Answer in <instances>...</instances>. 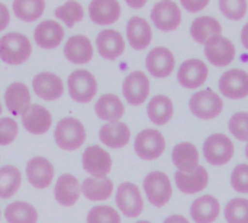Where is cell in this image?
<instances>
[{
    "instance_id": "obj_1",
    "label": "cell",
    "mask_w": 248,
    "mask_h": 223,
    "mask_svg": "<svg viewBox=\"0 0 248 223\" xmlns=\"http://www.w3.org/2000/svg\"><path fill=\"white\" fill-rule=\"evenodd\" d=\"M32 55V45L26 35L10 32L0 38V59L10 65H20Z\"/></svg>"
},
{
    "instance_id": "obj_2",
    "label": "cell",
    "mask_w": 248,
    "mask_h": 223,
    "mask_svg": "<svg viewBox=\"0 0 248 223\" xmlns=\"http://www.w3.org/2000/svg\"><path fill=\"white\" fill-rule=\"evenodd\" d=\"M54 139L62 151H76L86 141V129L76 118H64L57 123Z\"/></svg>"
},
{
    "instance_id": "obj_3",
    "label": "cell",
    "mask_w": 248,
    "mask_h": 223,
    "mask_svg": "<svg viewBox=\"0 0 248 223\" xmlns=\"http://www.w3.org/2000/svg\"><path fill=\"white\" fill-rule=\"evenodd\" d=\"M189 109L193 116L202 120H212L218 118L224 110L222 97L211 89H205L192 94L189 100Z\"/></svg>"
},
{
    "instance_id": "obj_4",
    "label": "cell",
    "mask_w": 248,
    "mask_h": 223,
    "mask_svg": "<svg viewBox=\"0 0 248 223\" xmlns=\"http://www.w3.org/2000/svg\"><path fill=\"white\" fill-rule=\"evenodd\" d=\"M142 186L148 202L158 209L164 208L173 196L170 178L163 171H151L150 174H147Z\"/></svg>"
},
{
    "instance_id": "obj_5",
    "label": "cell",
    "mask_w": 248,
    "mask_h": 223,
    "mask_svg": "<svg viewBox=\"0 0 248 223\" xmlns=\"http://www.w3.org/2000/svg\"><path fill=\"white\" fill-rule=\"evenodd\" d=\"M234 144L225 134H214L203 144V157L214 167L227 165L234 157Z\"/></svg>"
},
{
    "instance_id": "obj_6",
    "label": "cell",
    "mask_w": 248,
    "mask_h": 223,
    "mask_svg": "<svg viewBox=\"0 0 248 223\" xmlns=\"http://www.w3.org/2000/svg\"><path fill=\"white\" fill-rule=\"evenodd\" d=\"M68 94L77 103H90L97 93V81L87 70H76L67 80Z\"/></svg>"
},
{
    "instance_id": "obj_7",
    "label": "cell",
    "mask_w": 248,
    "mask_h": 223,
    "mask_svg": "<svg viewBox=\"0 0 248 223\" xmlns=\"http://www.w3.org/2000/svg\"><path fill=\"white\" fill-rule=\"evenodd\" d=\"M134 149L141 160L154 161L166 151L164 135L157 129H144L137 135L134 141Z\"/></svg>"
},
{
    "instance_id": "obj_8",
    "label": "cell",
    "mask_w": 248,
    "mask_h": 223,
    "mask_svg": "<svg viewBox=\"0 0 248 223\" xmlns=\"http://www.w3.org/2000/svg\"><path fill=\"white\" fill-rule=\"evenodd\" d=\"M150 16L154 26L163 32H173L179 29L182 23V10L173 0L157 1L151 9Z\"/></svg>"
},
{
    "instance_id": "obj_9",
    "label": "cell",
    "mask_w": 248,
    "mask_h": 223,
    "mask_svg": "<svg viewBox=\"0 0 248 223\" xmlns=\"http://www.w3.org/2000/svg\"><path fill=\"white\" fill-rule=\"evenodd\" d=\"M115 202L121 213L126 218H138L144 212V197L134 183H122L116 190Z\"/></svg>"
},
{
    "instance_id": "obj_10",
    "label": "cell",
    "mask_w": 248,
    "mask_h": 223,
    "mask_svg": "<svg viewBox=\"0 0 248 223\" xmlns=\"http://www.w3.org/2000/svg\"><path fill=\"white\" fill-rule=\"evenodd\" d=\"M81 164L86 173L93 178H106L112 170V157L99 145H90L86 148L81 157Z\"/></svg>"
},
{
    "instance_id": "obj_11",
    "label": "cell",
    "mask_w": 248,
    "mask_h": 223,
    "mask_svg": "<svg viewBox=\"0 0 248 223\" xmlns=\"http://www.w3.org/2000/svg\"><path fill=\"white\" fill-rule=\"evenodd\" d=\"M125 100L132 106H141L150 96V80L144 71L135 70L129 73L122 84Z\"/></svg>"
},
{
    "instance_id": "obj_12",
    "label": "cell",
    "mask_w": 248,
    "mask_h": 223,
    "mask_svg": "<svg viewBox=\"0 0 248 223\" xmlns=\"http://www.w3.org/2000/svg\"><path fill=\"white\" fill-rule=\"evenodd\" d=\"M219 91L231 100H241L248 97V73L243 68H232L225 71L219 78Z\"/></svg>"
},
{
    "instance_id": "obj_13",
    "label": "cell",
    "mask_w": 248,
    "mask_h": 223,
    "mask_svg": "<svg viewBox=\"0 0 248 223\" xmlns=\"http://www.w3.org/2000/svg\"><path fill=\"white\" fill-rule=\"evenodd\" d=\"M208 75V65L199 58H190L179 67L177 81L185 89H199L206 83Z\"/></svg>"
},
{
    "instance_id": "obj_14",
    "label": "cell",
    "mask_w": 248,
    "mask_h": 223,
    "mask_svg": "<svg viewBox=\"0 0 248 223\" xmlns=\"http://www.w3.org/2000/svg\"><path fill=\"white\" fill-rule=\"evenodd\" d=\"M237 55L235 45L225 36H215L205 44V57L215 67L230 65Z\"/></svg>"
},
{
    "instance_id": "obj_15",
    "label": "cell",
    "mask_w": 248,
    "mask_h": 223,
    "mask_svg": "<svg viewBox=\"0 0 248 223\" xmlns=\"http://www.w3.org/2000/svg\"><path fill=\"white\" fill-rule=\"evenodd\" d=\"M145 67L153 77L166 78L171 75L176 67V59L173 52L167 46H155L147 54Z\"/></svg>"
},
{
    "instance_id": "obj_16",
    "label": "cell",
    "mask_w": 248,
    "mask_h": 223,
    "mask_svg": "<svg viewBox=\"0 0 248 223\" xmlns=\"http://www.w3.org/2000/svg\"><path fill=\"white\" fill-rule=\"evenodd\" d=\"M32 87H33V93L46 102H54L60 99L64 93L62 80L57 74L49 71L38 73L32 80Z\"/></svg>"
},
{
    "instance_id": "obj_17",
    "label": "cell",
    "mask_w": 248,
    "mask_h": 223,
    "mask_svg": "<svg viewBox=\"0 0 248 223\" xmlns=\"http://www.w3.org/2000/svg\"><path fill=\"white\" fill-rule=\"evenodd\" d=\"M26 177L35 189H46L54 180V165L44 157H33L26 164Z\"/></svg>"
},
{
    "instance_id": "obj_18",
    "label": "cell",
    "mask_w": 248,
    "mask_h": 223,
    "mask_svg": "<svg viewBox=\"0 0 248 223\" xmlns=\"http://www.w3.org/2000/svg\"><path fill=\"white\" fill-rule=\"evenodd\" d=\"M96 46L102 58L115 61L125 52V39L118 30L105 29L97 33Z\"/></svg>"
},
{
    "instance_id": "obj_19",
    "label": "cell",
    "mask_w": 248,
    "mask_h": 223,
    "mask_svg": "<svg viewBox=\"0 0 248 223\" xmlns=\"http://www.w3.org/2000/svg\"><path fill=\"white\" fill-rule=\"evenodd\" d=\"M4 102L7 110L13 116H23L31 109V93L26 84L20 81L12 83L4 93Z\"/></svg>"
},
{
    "instance_id": "obj_20",
    "label": "cell",
    "mask_w": 248,
    "mask_h": 223,
    "mask_svg": "<svg viewBox=\"0 0 248 223\" xmlns=\"http://www.w3.org/2000/svg\"><path fill=\"white\" fill-rule=\"evenodd\" d=\"M174 181L183 194H196L203 192L209 184V173L205 167L199 165L192 173H180L177 171L174 174Z\"/></svg>"
},
{
    "instance_id": "obj_21",
    "label": "cell",
    "mask_w": 248,
    "mask_h": 223,
    "mask_svg": "<svg viewBox=\"0 0 248 223\" xmlns=\"http://www.w3.org/2000/svg\"><path fill=\"white\" fill-rule=\"evenodd\" d=\"M122 7L118 0H93L89 4V16L93 23L106 26L113 25L121 17Z\"/></svg>"
},
{
    "instance_id": "obj_22",
    "label": "cell",
    "mask_w": 248,
    "mask_h": 223,
    "mask_svg": "<svg viewBox=\"0 0 248 223\" xmlns=\"http://www.w3.org/2000/svg\"><path fill=\"white\" fill-rule=\"evenodd\" d=\"M126 38L134 49L142 51L153 41V29L144 17L132 16L126 23Z\"/></svg>"
},
{
    "instance_id": "obj_23",
    "label": "cell",
    "mask_w": 248,
    "mask_h": 223,
    "mask_svg": "<svg viewBox=\"0 0 248 223\" xmlns=\"http://www.w3.org/2000/svg\"><path fill=\"white\" fill-rule=\"evenodd\" d=\"M93 45L86 35H74L64 45V55L73 64H87L93 58Z\"/></svg>"
},
{
    "instance_id": "obj_24",
    "label": "cell",
    "mask_w": 248,
    "mask_h": 223,
    "mask_svg": "<svg viewBox=\"0 0 248 223\" xmlns=\"http://www.w3.org/2000/svg\"><path fill=\"white\" fill-rule=\"evenodd\" d=\"M33 39L38 46L44 49H54L57 48L64 39V29L55 20H44L38 23L33 30Z\"/></svg>"
},
{
    "instance_id": "obj_25",
    "label": "cell",
    "mask_w": 248,
    "mask_h": 223,
    "mask_svg": "<svg viewBox=\"0 0 248 223\" xmlns=\"http://www.w3.org/2000/svg\"><path fill=\"white\" fill-rule=\"evenodd\" d=\"M22 125L29 134L44 135L52 125L51 112L41 104H32L31 109L22 116Z\"/></svg>"
},
{
    "instance_id": "obj_26",
    "label": "cell",
    "mask_w": 248,
    "mask_h": 223,
    "mask_svg": "<svg viewBox=\"0 0 248 223\" xmlns=\"http://www.w3.org/2000/svg\"><path fill=\"white\" fill-rule=\"evenodd\" d=\"M221 205L212 194H203L195 199L190 206V218L195 223H212L219 216Z\"/></svg>"
},
{
    "instance_id": "obj_27",
    "label": "cell",
    "mask_w": 248,
    "mask_h": 223,
    "mask_svg": "<svg viewBox=\"0 0 248 223\" xmlns=\"http://www.w3.org/2000/svg\"><path fill=\"white\" fill-rule=\"evenodd\" d=\"M81 186L78 180L71 174H62L58 177L57 184L54 187V196L58 205L64 208L74 206L80 199Z\"/></svg>"
},
{
    "instance_id": "obj_28",
    "label": "cell",
    "mask_w": 248,
    "mask_h": 223,
    "mask_svg": "<svg viewBox=\"0 0 248 223\" xmlns=\"http://www.w3.org/2000/svg\"><path fill=\"white\" fill-rule=\"evenodd\" d=\"M99 139L103 145L112 149H121L129 144L131 129L124 122L106 123L99 131Z\"/></svg>"
},
{
    "instance_id": "obj_29",
    "label": "cell",
    "mask_w": 248,
    "mask_h": 223,
    "mask_svg": "<svg viewBox=\"0 0 248 223\" xmlns=\"http://www.w3.org/2000/svg\"><path fill=\"white\" fill-rule=\"evenodd\" d=\"M96 116L108 123L112 122H121V118L125 113V104L122 100L112 93H106L100 96L94 104Z\"/></svg>"
},
{
    "instance_id": "obj_30",
    "label": "cell",
    "mask_w": 248,
    "mask_h": 223,
    "mask_svg": "<svg viewBox=\"0 0 248 223\" xmlns=\"http://www.w3.org/2000/svg\"><path fill=\"white\" fill-rule=\"evenodd\" d=\"M171 161L177 171L192 173L199 167V151L192 142H180L173 148Z\"/></svg>"
},
{
    "instance_id": "obj_31",
    "label": "cell",
    "mask_w": 248,
    "mask_h": 223,
    "mask_svg": "<svg viewBox=\"0 0 248 223\" xmlns=\"http://www.w3.org/2000/svg\"><path fill=\"white\" fill-rule=\"evenodd\" d=\"M222 33V25L221 22L214 16H201L196 17L190 25V35L195 42L198 44H206L215 36H221Z\"/></svg>"
},
{
    "instance_id": "obj_32",
    "label": "cell",
    "mask_w": 248,
    "mask_h": 223,
    "mask_svg": "<svg viewBox=\"0 0 248 223\" xmlns=\"http://www.w3.org/2000/svg\"><path fill=\"white\" fill-rule=\"evenodd\" d=\"M173 113H174L173 100L164 94L154 96L147 106V115H148L150 120L157 126L167 125L171 120Z\"/></svg>"
},
{
    "instance_id": "obj_33",
    "label": "cell",
    "mask_w": 248,
    "mask_h": 223,
    "mask_svg": "<svg viewBox=\"0 0 248 223\" xmlns=\"http://www.w3.org/2000/svg\"><path fill=\"white\" fill-rule=\"evenodd\" d=\"M81 193L87 200L105 202L113 193V181L110 178H93L89 177L81 184Z\"/></svg>"
},
{
    "instance_id": "obj_34",
    "label": "cell",
    "mask_w": 248,
    "mask_h": 223,
    "mask_svg": "<svg viewBox=\"0 0 248 223\" xmlns=\"http://www.w3.org/2000/svg\"><path fill=\"white\" fill-rule=\"evenodd\" d=\"M22 186V174L15 165H4L0 168V199L13 197Z\"/></svg>"
},
{
    "instance_id": "obj_35",
    "label": "cell",
    "mask_w": 248,
    "mask_h": 223,
    "mask_svg": "<svg viewBox=\"0 0 248 223\" xmlns=\"http://www.w3.org/2000/svg\"><path fill=\"white\" fill-rule=\"evenodd\" d=\"M4 218L7 223H36L38 212L26 202H13L4 209Z\"/></svg>"
},
{
    "instance_id": "obj_36",
    "label": "cell",
    "mask_w": 248,
    "mask_h": 223,
    "mask_svg": "<svg viewBox=\"0 0 248 223\" xmlns=\"http://www.w3.org/2000/svg\"><path fill=\"white\" fill-rule=\"evenodd\" d=\"M12 9L17 19L23 22L38 20L45 10V0H15Z\"/></svg>"
},
{
    "instance_id": "obj_37",
    "label": "cell",
    "mask_w": 248,
    "mask_h": 223,
    "mask_svg": "<svg viewBox=\"0 0 248 223\" xmlns=\"http://www.w3.org/2000/svg\"><path fill=\"white\" fill-rule=\"evenodd\" d=\"M54 15L57 19L62 20L65 26L73 28L76 23L83 20L84 9L78 1H65L54 10Z\"/></svg>"
},
{
    "instance_id": "obj_38",
    "label": "cell",
    "mask_w": 248,
    "mask_h": 223,
    "mask_svg": "<svg viewBox=\"0 0 248 223\" xmlns=\"http://www.w3.org/2000/svg\"><path fill=\"white\" fill-rule=\"evenodd\" d=\"M225 221L228 223H248V199L235 197L225 205Z\"/></svg>"
},
{
    "instance_id": "obj_39",
    "label": "cell",
    "mask_w": 248,
    "mask_h": 223,
    "mask_svg": "<svg viewBox=\"0 0 248 223\" xmlns=\"http://www.w3.org/2000/svg\"><path fill=\"white\" fill-rule=\"evenodd\" d=\"M87 223H121V215L110 206H94L87 213Z\"/></svg>"
},
{
    "instance_id": "obj_40",
    "label": "cell",
    "mask_w": 248,
    "mask_h": 223,
    "mask_svg": "<svg viewBox=\"0 0 248 223\" xmlns=\"http://www.w3.org/2000/svg\"><path fill=\"white\" fill-rule=\"evenodd\" d=\"M247 0H219L221 13L230 20H241L247 15Z\"/></svg>"
},
{
    "instance_id": "obj_41",
    "label": "cell",
    "mask_w": 248,
    "mask_h": 223,
    "mask_svg": "<svg viewBox=\"0 0 248 223\" xmlns=\"http://www.w3.org/2000/svg\"><path fill=\"white\" fill-rule=\"evenodd\" d=\"M228 129L241 142H248V112H237L228 122Z\"/></svg>"
},
{
    "instance_id": "obj_42",
    "label": "cell",
    "mask_w": 248,
    "mask_h": 223,
    "mask_svg": "<svg viewBox=\"0 0 248 223\" xmlns=\"http://www.w3.org/2000/svg\"><path fill=\"white\" fill-rule=\"evenodd\" d=\"M19 132V125L12 118H0V145H10Z\"/></svg>"
},
{
    "instance_id": "obj_43",
    "label": "cell",
    "mask_w": 248,
    "mask_h": 223,
    "mask_svg": "<svg viewBox=\"0 0 248 223\" xmlns=\"http://www.w3.org/2000/svg\"><path fill=\"white\" fill-rule=\"evenodd\" d=\"M231 186L237 193L248 194V164H238L232 170Z\"/></svg>"
},
{
    "instance_id": "obj_44",
    "label": "cell",
    "mask_w": 248,
    "mask_h": 223,
    "mask_svg": "<svg viewBox=\"0 0 248 223\" xmlns=\"http://www.w3.org/2000/svg\"><path fill=\"white\" fill-rule=\"evenodd\" d=\"M209 4L208 0H180V6L185 7L189 13H198Z\"/></svg>"
},
{
    "instance_id": "obj_45",
    "label": "cell",
    "mask_w": 248,
    "mask_h": 223,
    "mask_svg": "<svg viewBox=\"0 0 248 223\" xmlns=\"http://www.w3.org/2000/svg\"><path fill=\"white\" fill-rule=\"evenodd\" d=\"M10 23V12L4 3H0V32L4 30Z\"/></svg>"
},
{
    "instance_id": "obj_46",
    "label": "cell",
    "mask_w": 248,
    "mask_h": 223,
    "mask_svg": "<svg viewBox=\"0 0 248 223\" xmlns=\"http://www.w3.org/2000/svg\"><path fill=\"white\" fill-rule=\"evenodd\" d=\"M163 223H190V221L187 218L182 216V215H171Z\"/></svg>"
},
{
    "instance_id": "obj_47",
    "label": "cell",
    "mask_w": 248,
    "mask_h": 223,
    "mask_svg": "<svg viewBox=\"0 0 248 223\" xmlns=\"http://www.w3.org/2000/svg\"><path fill=\"white\" fill-rule=\"evenodd\" d=\"M241 44L246 49H248V23H246L241 29Z\"/></svg>"
},
{
    "instance_id": "obj_48",
    "label": "cell",
    "mask_w": 248,
    "mask_h": 223,
    "mask_svg": "<svg viewBox=\"0 0 248 223\" xmlns=\"http://www.w3.org/2000/svg\"><path fill=\"white\" fill-rule=\"evenodd\" d=\"M126 4L129 7H134V9H141L147 4V0H140V1H134V0H128Z\"/></svg>"
},
{
    "instance_id": "obj_49",
    "label": "cell",
    "mask_w": 248,
    "mask_h": 223,
    "mask_svg": "<svg viewBox=\"0 0 248 223\" xmlns=\"http://www.w3.org/2000/svg\"><path fill=\"white\" fill-rule=\"evenodd\" d=\"M244 151H246V157L248 158V142H247V145H246V149H244Z\"/></svg>"
},
{
    "instance_id": "obj_50",
    "label": "cell",
    "mask_w": 248,
    "mask_h": 223,
    "mask_svg": "<svg viewBox=\"0 0 248 223\" xmlns=\"http://www.w3.org/2000/svg\"><path fill=\"white\" fill-rule=\"evenodd\" d=\"M135 223H151V222H148V221H138V222H135Z\"/></svg>"
},
{
    "instance_id": "obj_51",
    "label": "cell",
    "mask_w": 248,
    "mask_h": 223,
    "mask_svg": "<svg viewBox=\"0 0 248 223\" xmlns=\"http://www.w3.org/2000/svg\"><path fill=\"white\" fill-rule=\"evenodd\" d=\"M0 115H1V103H0Z\"/></svg>"
}]
</instances>
